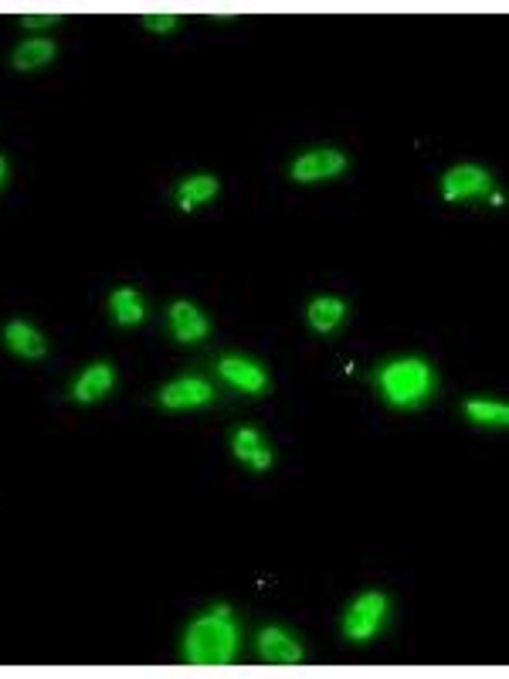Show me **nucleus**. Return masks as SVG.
Instances as JSON below:
<instances>
[{"label":"nucleus","mask_w":509,"mask_h":679,"mask_svg":"<svg viewBox=\"0 0 509 679\" xmlns=\"http://www.w3.org/2000/svg\"><path fill=\"white\" fill-rule=\"evenodd\" d=\"M238 652V625L231 618V608H214L204 618L187 629V642H184V656L191 666H228Z\"/></svg>","instance_id":"f257e3e1"},{"label":"nucleus","mask_w":509,"mask_h":679,"mask_svg":"<svg viewBox=\"0 0 509 679\" xmlns=\"http://www.w3.org/2000/svg\"><path fill=\"white\" fill-rule=\"evenodd\" d=\"M435 388V374L425 360H394L381 371V391L391 405L414 408Z\"/></svg>","instance_id":"f03ea898"},{"label":"nucleus","mask_w":509,"mask_h":679,"mask_svg":"<svg viewBox=\"0 0 509 679\" xmlns=\"http://www.w3.org/2000/svg\"><path fill=\"white\" fill-rule=\"evenodd\" d=\"M384 612H387V598L381 591H364V595L350 605L347 618H343V635H347L350 642H370L381 632Z\"/></svg>","instance_id":"7ed1b4c3"},{"label":"nucleus","mask_w":509,"mask_h":679,"mask_svg":"<svg viewBox=\"0 0 509 679\" xmlns=\"http://www.w3.org/2000/svg\"><path fill=\"white\" fill-rule=\"evenodd\" d=\"M493 191V177L486 174L476 163H462V167H452L442 177V194L448 204L459 201H472V197H489Z\"/></svg>","instance_id":"20e7f679"},{"label":"nucleus","mask_w":509,"mask_h":679,"mask_svg":"<svg viewBox=\"0 0 509 679\" xmlns=\"http://www.w3.org/2000/svg\"><path fill=\"white\" fill-rule=\"evenodd\" d=\"M347 170V157L340 150H309L306 157L292 163V180L299 184H316V180L340 177Z\"/></svg>","instance_id":"39448f33"},{"label":"nucleus","mask_w":509,"mask_h":679,"mask_svg":"<svg viewBox=\"0 0 509 679\" xmlns=\"http://www.w3.org/2000/svg\"><path fill=\"white\" fill-rule=\"evenodd\" d=\"M214 398V388L211 381H204V377H177L174 384H167V388L160 391V405L170 408V411H184V408H201L207 401Z\"/></svg>","instance_id":"423d86ee"},{"label":"nucleus","mask_w":509,"mask_h":679,"mask_svg":"<svg viewBox=\"0 0 509 679\" xmlns=\"http://www.w3.org/2000/svg\"><path fill=\"white\" fill-rule=\"evenodd\" d=\"M218 371H221L224 381H228L231 388L241 391V394H265V391H269V374H265L262 367L255 364V360L224 357L218 364Z\"/></svg>","instance_id":"0eeeda50"},{"label":"nucleus","mask_w":509,"mask_h":679,"mask_svg":"<svg viewBox=\"0 0 509 679\" xmlns=\"http://www.w3.org/2000/svg\"><path fill=\"white\" fill-rule=\"evenodd\" d=\"M258 656L272 666H296L303 663V646L286 629H265L258 635Z\"/></svg>","instance_id":"6e6552de"},{"label":"nucleus","mask_w":509,"mask_h":679,"mask_svg":"<svg viewBox=\"0 0 509 679\" xmlns=\"http://www.w3.org/2000/svg\"><path fill=\"white\" fill-rule=\"evenodd\" d=\"M170 330H174L180 343H201L211 333V323H207V316L194 303L180 299V303L170 306Z\"/></svg>","instance_id":"1a4fd4ad"},{"label":"nucleus","mask_w":509,"mask_h":679,"mask_svg":"<svg viewBox=\"0 0 509 679\" xmlns=\"http://www.w3.org/2000/svg\"><path fill=\"white\" fill-rule=\"evenodd\" d=\"M231 449H235V459H241L245 466H252L255 472L272 469V449L262 442V435H258L255 428H238Z\"/></svg>","instance_id":"9d476101"},{"label":"nucleus","mask_w":509,"mask_h":679,"mask_svg":"<svg viewBox=\"0 0 509 679\" xmlns=\"http://www.w3.org/2000/svg\"><path fill=\"white\" fill-rule=\"evenodd\" d=\"M4 343L14 350L17 357H28V360L45 357V350H48L45 337H41V333L34 330V326L24 323V320H11L4 326Z\"/></svg>","instance_id":"9b49d317"},{"label":"nucleus","mask_w":509,"mask_h":679,"mask_svg":"<svg viewBox=\"0 0 509 679\" xmlns=\"http://www.w3.org/2000/svg\"><path fill=\"white\" fill-rule=\"evenodd\" d=\"M112 381H116V374H112L109 364H92L89 371H85L79 381H75V401H82V405H92V401L106 398Z\"/></svg>","instance_id":"f8f14e48"},{"label":"nucleus","mask_w":509,"mask_h":679,"mask_svg":"<svg viewBox=\"0 0 509 679\" xmlns=\"http://www.w3.org/2000/svg\"><path fill=\"white\" fill-rule=\"evenodd\" d=\"M306 316H309V326H313L316 333H333L336 326L343 323V316H347V303L336 299V296H319L309 303Z\"/></svg>","instance_id":"ddd939ff"},{"label":"nucleus","mask_w":509,"mask_h":679,"mask_svg":"<svg viewBox=\"0 0 509 679\" xmlns=\"http://www.w3.org/2000/svg\"><path fill=\"white\" fill-rule=\"evenodd\" d=\"M214 194H218V177L197 174V177H187L184 184L177 187V204H180V211H194L211 201Z\"/></svg>","instance_id":"4468645a"},{"label":"nucleus","mask_w":509,"mask_h":679,"mask_svg":"<svg viewBox=\"0 0 509 679\" xmlns=\"http://www.w3.org/2000/svg\"><path fill=\"white\" fill-rule=\"evenodd\" d=\"M55 41L48 38H31L14 51V68L17 72H34V68H45L55 58Z\"/></svg>","instance_id":"2eb2a0df"},{"label":"nucleus","mask_w":509,"mask_h":679,"mask_svg":"<svg viewBox=\"0 0 509 679\" xmlns=\"http://www.w3.org/2000/svg\"><path fill=\"white\" fill-rule=\"evenodd\" d=\"M109 306H112V316H116L123 326L143 323V316H146L143 299L136 296V289H116V292H112V299H109Z\"/></svg>","instance_id":"dca6fc26"},{"label":"nucleus","mask_w":509,"mask_h":679,"mask_svg":"<svg viewBox=\"0 0 509 679\" xmlns=\"http://www.w3.org/2000/svg\"><path fill=\"white\" fill-rule=\"evenodd\" d=\"M465 415H469L472 421H479V425H496V428L509 425V408L503 405V401L472 398L469 405H465Z\"/></svg>","instance_id":"f3484780"},{"label":"nucleus","mask_w":509,"mask_h":679,"mask_svg":"<svg viewBox=\"0 0 509 679\" xmlns=\"http://www.w3.org/2000/svg\"><path fill=\"white\" fill-rule=\"evenodd\" d=\"M143 24H146V28H150V31H174L177 28V14H146L143 17Z\"/></svg>","instance_id":"a211bd4d"},{"label":"nucleus","mask_w":509,"mask_h":679,"mask_svg":"<svg viewBox=\"0 0 509 679\" xmlns=\"http://www.w3.org/2000/svg\"><path fill=\"white\" fill-rule=\"evenodd\" d=\"M58 21H62V14H45V11H41V14H24L21 17V24H24V28H31V31L48 28V24H58Z\"/></svg>","instance_id":"6ab92c4d"},{"label":"nucleus","mask_w":509,"mask_h":679,"mask_svg":"<svg viewBox=\"0 0 509 679\" xmlns=\"http://www.w3.org/2000/svg\"><path fill=\"white\" fill-rule=\"evenodd\" d=\"M4 177H7V160L0 157V184H4Z\"/></svg>","instance_id":"aec40b11"}]
</instances>
